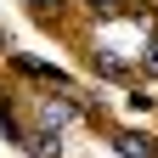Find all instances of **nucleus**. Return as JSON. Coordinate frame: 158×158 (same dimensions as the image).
Segmentation results:
<instances>
[{"label": "nucleus", "mask_w": 158, "mask_h": 158, "mask_svg": "<svg viewBox=\"0 0 158 158\" xmlns=\"http://www.w3.org/2000/svg\"><path fill=\"white\" fill-rule=\"evenodd\" d=\"M147 73H158V40L147 45Z\"/></svg>", "instance_id": "obj_1"}, {"label": "nucleus", "mask_w": 158, "mask_h": 158, "mask_svg": "<svg viewBox=\"0 0 158 158\" xmlns=\"http://www.w3.org/2000/svg\"><path fill=\"white\" fill-rule=\"evenodd\" d=\"M51 6H56V0H51Z\"/></svg>", "instance_id": "obj_2"}]
</instances>
